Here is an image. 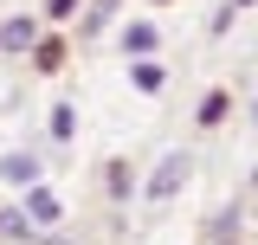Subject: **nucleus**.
I'll return each mask as SVG.
<instances>
[{
	"mask_svg": "<svg viewBox=\"0 0 258 245\" xmlns=\"http://www.w3.org/2000/svg\"><path fill=\"white\" fill-rule=\"evenodd\" d=\"M252 213H258V174H252Z\"/></svg>",
	"mask_w": 258,
	"mask_h": 245,
	"instance_id": "nucleus-15",
	"label": "nucleus"
},
{
	"mask_svg": "<svg viewBox=\"0 0 258 245\" xmlns=\"http://www.w3.org/2000/svg\"><path fill=\"white\" fill-rule=\"evenodd\" d=\"M232 7H239V13H245V7H258V0H232Z\"/></svg>",
	"mask_w": 258,
	"mask_h": 245,
	"instance_id": "nucleus-16",
	"label": "nucleus"
},
{
	"mask_svg": "<svg viewBox=\"0 0 258 245\" xmlns=\"http://www.w3.org/2000/svg\"><path fill=\"white\" fill-rule=\"evenodd\" d=\"M71 136H78V103H52V116H45V142H71Z\"/></svg>",
	"mask_w": 258,
	"mask_h": 245,
	"instance_id": "nucleus-11",
	"label": "nucleus"
},
{
	"mask_svg": "<svg viewBox=\"0 0 258 245\" xmlns=\"http://www.w3.org/2000/svg\"><path fill=\"white\" fill-rule=\"evenodd\" d=\"M20 213H26L32 232H58V226H64V200H58V187H52V181H32L26 194H20Z\"/></svg>",
	"mask_w": 258,
	"mask_h": 245,
	"instance_id": "nucleus-3",
	"label": "nucleus"
},
{
	"mask_svg": "<svg viewBox=\"0 0 258 245\" xmlns=\"http://www.w3.org/2000/svg\"><path fill=\"white\" fill-rule=\"evenodd\" d=\"M149 7H174V0H149Z\"/></svg>",
	"mask_w": 258,
	"mask_h": 245,
	"instance_id": "nucleus-17",
	"label": "nucleus"
},
{
	"mask_svg": "<svg viewBox=\"0 0 258 245\" xmlns=\"http://www.w3.org/2000/svg\"><path fill=\"white\" fill-rule=\"evenodd\" d=\"M129 91H136V97H161V91H168V65H161V52H155V58H129Z\"/></svg>",
	"mask_w": 258,
	"mask_h": 245,
	"instance_id": "nucleus-8",
	"label": "nucleus"
},
{
	"mask_svg": "<svg viewBox=\"0 0 258 245\" xmlns=\"http://www.w3.org/2000/svg\"><path fill=\"white\" fill-rule=\"evenodd\" d=\"M116 13H123V0H84V7H78V45L103 39V32L116 26Z\"/></svg>",
	"mask_w": 258,
	"mask_h": 245,
	"instance_id": "nucleus-6",
	"label": "nucleus"
},
{
	"mask_svg": "<svg viewBox=\"0 0 258 245\" xmlns=\"http://www.w3.org/2000/svg\"><path fill=\"white\" fill-rule=\"evenodd\" d=\"M64 58H71V32H64V26H45L39 39H32V52H26V65L39 71V78H58Z\"/></svg>",
	"mask_w": 258,
	"mask_h": 245,
	"instance_id": "nucleus-4",
	"label": "nucleus"
},
{
	"mask_svg": "<svg viewBox=\"0 0 258 245\" xmlns=\"http://www.w3.org/2000/svg\"><path fill=\"white\" fill-rule=\"evenodd\" d=\"M136 187H142V181H136V168H129L123 155H110V161H103V194H110V200L123 207V200L136 194Z\"/></svg>",
	"mask_w": 258,
	"mask_h": 245,
	"instance_id": "nucleus-10",
	"label": "nucleus"
},
{
	"mask_svg": "<svg viewBox=\"0 0 258 245\" xmlns=\"http://www.w3.org/2000/svg\"><path fill=\"white\" fill-rule=\"evenodd\" d=\"M232 20H239V7H232V0H220V7H213V20H207V39H226V32H232Z\"/></svg>",
	"mask_w": 258,
	"mask_h": 245,
	"instance_id": "nucleus-14",
	"label": "nucleus"
},
{
	"mask_svg": "<svg viewBox=\"0 0 258 245\" xmlns=\"http://www.w3.org/2000/svg\"><path fill=\"white\" fill-rule=\"evenodd\" d=\"M226 116H232V91H226V84L200 91V103H194V129H207V136H213V129H220Z\"/></svg>",
	"mask_w": 258,
	"mask_h": 245,
	"instance_id": "nucleus-9",
	"label": "nucleus"
},
{
	"mask_svg": "<svg viewBox=\"0 0 258 245\" xmlns=\"http://www.w3.org/2000/svg\"><path fill=\"white\" fill-rule=\"evenodd\" d=\"M116 45H123V58H155V52H161V26H155V20H123Z\"/></svg>",
	"mask_w": 258,
	"mask_h": 245,
	"instance_id": "nucleus-7",
	"label": "nucleus"
},
{
	"mask_svg": "<svg viewBox=\"0 0 258 245\" xmlns=\"http://www.w3.org/2000/svg\"><path fill=\"white\" fill-rule=\"evenodd\" d=\"M252 116H258V97H252Z\"/></svg>",
	"mask_w": 258,
	"mask_h": 245,
	"instance_id": "nucleus-18",
	"label": "nucleus"
},
{
	"mask_svg": "<svg viewBox=\"0 0 258 245\" xmlns=\"http://www.w3.org/2000/svg\"><path fill=\"white\" fill-rule=\"evenodd\" d=\"M0 239H39V232L26 226V213H20V207H0Z\"/></svg>",
	"mask_w": 258,
	"mask_h": 245,
	"instance_id": "nucleus-13",
	"label": "nucleus"
},
{
	"mask_svg": "<svg viewBox=\"0 0 258 245\" xmlns=\"http://www.w3.org/2000/svg\"><path fill=\"white\" fill-rule=\"evenodd\" d=\"M39 32H45L39 13H7V20H0V52H7V58H26Z\"/></svg>",
	"mask_w": 258,
	"mask_h": 245,
	"instance_id": "nucleus-5",
	"label": "nucleus"
},
{
	"mask_svg": "<svg viewBox=\"0 0 258 245\" xmlns=\"http://www.w3.org/2000/svg\"><path fill=\"white\" fill-rule=\"evenodd\" d=\"M187 181H194V149H168V155L155 161V174L136 187V194H142L149 207H168V200H174V194H181Z\"/></svg>",
	"mask_w": 258,
	"mask_h": 245,
	"instance_id": "nucleus-1",
	"label": "nucleus"
},
{
	"mask_svg": "<svg viewBox=\"0 0 258 245\" xmlns=\"http://www.w3.org/2000/svg\"><path fill=\"white\" fill-rule=\"evenodd\" d=\"M32 181H45V142H20V149H0V187L26 194Z\"/></svg>",
	"mask_w": 258,
	"mask_h": 245,
	"instance_id": "nucleus-2",
	"label": "nucleus"
},
{
	"mask_svg": "<svg viewBox=\"0 0 258 245\" xmlns=\"http://www.w3.org/2000/svg\"><path fill=\"white\" fill-rule=\"evenodd\" d=\"M78 7H84V0H39V20H45V26H71Z\"/></svg>",
	"mask_w": 258,
	"mask_h": 245,
	"instance_id": "nucleus-12",
	"label": "nucleus"
}]
</instances>
